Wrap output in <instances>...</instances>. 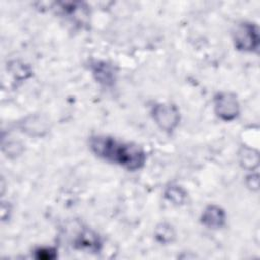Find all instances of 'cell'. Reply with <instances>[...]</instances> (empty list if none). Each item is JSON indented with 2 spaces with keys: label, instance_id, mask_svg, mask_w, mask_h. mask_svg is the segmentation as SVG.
Returning <instances> with one entry per match:
<instances>
[{
  "label": "cell",
  "instance_id": "1",
  "mask_svg": "<svg viewBox=\"0 0 260 260\" xmlns=\"http://www.w3.org/2000/svg\"><path fill=\"white\" fill-rule=\"evenodd\" d=\"M89 148L100 158L129 171L141 169L146 160L145 152L138 145L120 141L109 135L91 136Z\"/></svg>",
  "mask_w": 260,
  "mask_h": 260
},
{
  "label": "cell",
  "instance_id": "2",
  "mask_svg": "<svg viewBox=\"0 0 260 260\" xmlns=\"http://www.w3.org/2000/svg\"><path fill=\"white\" fill-rule=\"evenodd\" d=\"M235 48L242 52H254L259 47L258 26L249 21L238 24L233 32Z\"/></svg>",
  "mask_w": 260,
  "mask_h": 260
},
{
  "label": "cell",
  "instance_id": "3",
  "mask_svg": "<svg viewBox=\"0 0 260 260\" xmlns=\"http://www.w3.org/2000/svg\"><path fill=\"white\" fill-rule=\"evenodd\" d=\"M151 116L155 124L166 132H173L180 122L179 109L170 103L155 104L151 109Z\"/></svg>",
  "mask_w": 260,
  "mask_h": 260
},
{
  "label": "cell",
  "instance_id": "4",
  "mask_svg": "<svg viewBox=\"0 0 260 260\" xmlns=\"http://www.w3.org/2000/svg\"><path fill=\"white\" fill-rule=\"evenodd\" d=\"M214 112L224 122L235 120L240 114V104L237 96L226 91L217 93L214 98Z\"/></svg>",
  "mask_w": 260,
  "mask_h": 260
},
{
  "label": "cell",
  "instance_id": "5",
  "mask_svg": "<svg viewBox=\"0 0 260 260\" xmlns=\"http://www.w3.org/2000/svg\"><path fill=\"white\" fill-rule=\"evenodd\" d=\"M73 246L77 250L95 253L101 250L102 243L99 235L90 229H82L73 240Z\"/></svg>",
  "mask_w": 260,
  "mask_h": 260
},
{
  "label": "cell",
  "instance_id": "6",
  "mask_svg": "<svg viewBox=\"0 0 260 260\" xmlns=\"http://www.w3.org/2000/svg\"><path fill=\"white\" fill-rule=\"evenodd\" d=\"M200 221L208 229H220L225 223V212L220 206L210 204L203 210Z\"/></svg>",
  "mask_w": 260,
  "mask_h": 260
},
{
  "label": "cell",
  "instance_id": "7",
  "mask_svg": "<svg viewBox=\"0 0 260 260\" xmlns=\"http://www.w3.org/2000/svg\"><path fill=\"white\" fill-rule=\"evenodd\" d=\"M91 71L95 80L104 86H112L115 83L116 75L112 65L105 61H95L91 64Z\"/></svg>",
  "mask_w": 260,
  "mask_h": 260
},
{
  "label": "cell",
  "instance_id": "8",
  "mask_svg": "<svg viewBox=\"0 0 260 260\" xmlns=\"http://www.w3.org/2000/svg\"><path fill=\"white\" fill-rule=\"evenodd\" d=\"M175 230L170 223L161 222L154 229V238L160 244L167 245L172 243L175 239Z\"/></svg>",
  "mask_w": 260,
  "mask_h": 260
},
{
  "label": "cell",
  "instance_id": "9",
  "mask_svg": "<svg viewBox=\"0 0 260 260\" xmlns=\"http://www.w3.org/2000/svg\"><path fill=\"white\" fill-rule=\"evenodd\" d=\"M240 162L248 170H254L258 167L259 154L258 151L251 147H245L240 152Z\"/></svg>",
  "mask_w": 260,
  "mask_h": 260
},
{
  "label": "cell",
  "instance_id": "10",
  "mask_svg": "<svg viewBox=\"0 0 260 260\" xmlns=\"http://www.w3.org/2000/svg\"><path fill=\"white\" fill-rule=\"evenodd\" d=\"M165 197L175 205H182L186 201L187 193L179 185H171L165 190Z\"/></svg>",
  "mask_w": 260,
  "mask_h": 260
},
{
  "label": "cell",
  "instance_id": "11",
  "mask_svg": "<svg viewBox=\"0 0 260 260\" xmlns=\"http://www.w3.org/2000/svg\"><path fill=\"white\" fill-rule=\"evenodd\" d=\"M35 257L37 259L52 260L57 257V250L52 247H42L35 251Z\"/></svg>",
  "mask_w": 260,
  "mask_h": 260
},
{
  "label": "cell",
  "instance_id": "12",
  "mask_svg": "<svg viewBox=\"0 0 260 260\" xmlns=\"http://www.w3.org/2000/svg\"><path fill=\"white\" fill-rule=\"evenodd\" d=\"M247 186L252 190H258L259 186V179L258 174H252L247 177Z\"/></svg>",
  "mask_w": 260,
  "mask_h": 260
}]
</instances>
